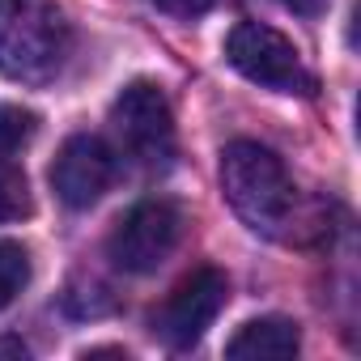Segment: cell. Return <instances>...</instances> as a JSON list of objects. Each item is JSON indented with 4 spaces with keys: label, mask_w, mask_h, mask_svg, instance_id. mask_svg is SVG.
I'll use <instances>...</instances> for the list:
<instances>
[{
    "label": "cell",
    "mask_w": 361,
    "mask_h": 361,
    "mask_svg": "<svg viewBox=\"0 0 361 361\" xmlns=\"http://www.w3.org/2000/svg\"><path fill=\"white\" fill-rule=\"evenodd\" d=\"M73 51V30L56 0H0V73L22 85L60 77Z\"/></svg>",
    "instance_id": "cell-1"
},
{
    "label": "cell",
    "mask_w": 361,
    "mask_h": 361,
    "mask_svg": "<svg viewBox=\"0 0 361 361\" xmlns=\"http://www.w3.org/2000/svg\"><path fill=\"white\" fill-rule=\"evenodd\" d=\"M221 192L230 209L255 230L276 238L293 217V178L285 161L259 140H234L221 149Z\"/></svg>",
    "instance_id": "cell-2"
},
{
    "label": "cell",
    "mask_w": 361,
    "mask_h": 361,
    "mask_svg": "<svg viewBox=\"0 0 361 361\" xmlns=\"http://www.w3.org/2000/svg\"><path fill=\"white\" fill-rule=\"evenodd\" d=\"M178 238H183V209L174 200H140L115 221L106 238V255L119 272L145 276L170 259Z\"/></svg>",
    "instance_id": "cell-3"
},
{
    "label": "cell",
    "mask_w": 361,
    "mask_h": 361,
    "mask_svg": "<svg viewBox=\"0 0 361 361\" xmlns=\"http://www.w3.org/2000/svg\"><path fill=\"white\" fill-rule=\"evenodd\" d=\"M226 60L255 85L276 90V94H314V77L306 73L298 47L264 26V22H238L226 39Z\"/></svg>",
    "instance_id": "cell-4"
},
{
    "label": "cell",
    "mask_w": 361,
    "mask_h": 361,
    "mask_svg": "<svg viewBox=\"0 0 361 361\" xmlns=\"http://www.w3.org/2000/svg\"><path fill=\"white\" fill-rule=\"evenodd\" d=\"M226 293H230L226 272H217V268H196L192 276L178 281V285L166 293V302L149 314L153 336H157L166 348H174V353L200 344L204 331L213 327V319L221 314Z\"/></svg>",
    "instance_id": "cell-5"
},
{
    "label": "cell",
    "mask_w": 361,
    "mask_h": 361,
    "mask_svg": "<svg viewBox=\"0 0 361 361\" xmlns=\"http://www.w3.org/2000/svg\"><path fill=\"white\" fill-rule=\"evenodd\" d=\"M111 123L140 166L166 170L174 161V115H170L166 94L153 81L123 85V94L111 106Z\"/></svg>",
    "instance_id": "cell-6"
},
{
    "label": "cell",
    "mask_w": 361,
    "mask_h": 361,
    "mask_svg": "<svg viewBox=\"0 0 361 361\" xmlns=\"http://www.w3.org/2000/svg\"><path fill=\"white\" fill-rule=\"evenodd\" d=\"M115 174H119L115 149L102 136H94V132H77V136H68L60 145L47 178H51V192L60 196V204L90 209V204H98L111 192Z\"/></svg>",
    "instance_id": "cell-7"
},
{
    "label": "cell",
    "mask_w": 361,
    "mask_h": 361,
    "mask_svg": "<svg viewBox=\"0 0 361 361\" xmlns=\"http://www.w3.org/2000/svg\"><path fill=\"white\" fill-rule=\"evenodd\" d=\"M302 348V331L293 319L268 314V319H251L234 331V340L226 344L230 357L238 361H285Z\"/></svg>",
    "instance_id": "cell-8"
},
{
    "label": "cell",
    "mask_w": 361,
    "mask_h": 361,
    "mask_svg": "<svg viewBox=\"0 0 361 361\" xmlns=\"http://www.w3.org/2000/svg\"><path fill=\"white\" fill-rule=\"evenodd\" d=\"M35 213L30 183L13 157H0V221H22Z\"/></svg>",
    "instance_id": "cell-9"
},
{
    "label": "cell",
    "mask_w": 361,
    "mask_h": 361,
    "mask_svg": "<svg viewBox=\"0 0 361 361\" xmlns=\"http://www.w3.org/2000/svg\"><path fill=\"white\" fill-rule=\"evenodd\" d=\"M30 281V255L26 247L9 243V238H0V310H5Z\"/></svg>",
    "instance_id": "cell-10"
},
{
    "label": "cell",
    "mask_w": 361,
    "mask_h": 361,
    "mask_svg": "<svg viewBox=\"0 0 361 361\" xmlns=\"http://www.w3.org/2000/svg\"><path fill=\"white\" fill-rule=\"evenodd\" d=\"M39 132V115L26 106H0V157H13Z\"/></svg>",
    "instance_id": "cell-11"
},
{
    "label": "cell",
    "mask_w": 361,
    "mask_h": 361,
    "mask_svg": "<svg viewBox=\"0 0 361 361\" xmlns=\"http://www.w3.org/2000/svg\"><path fill=\"white\" fill-rule=\"evenodd\" d=\"M149 5H157L170 18H204L213 9V0H149Z\"/></svg>",
    "instance_id": "cell-12"
},
{
    "label": "cell",
    "mask_w": 361,
    "mask_h": 361,
    "mask_svg": "<svg viewBox=\"0 0 361 361\" xmlns=\"http://www.w3.org/2000/svg\"><path fill=\"white\" fill-rule=\"evenodd\" d=\"M276 5H285L289 13H302V18H319V13H327L331 0H276Z\"/></svg>",
    "instance_id": "cell-13"
}]
</instances>
